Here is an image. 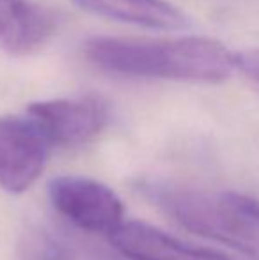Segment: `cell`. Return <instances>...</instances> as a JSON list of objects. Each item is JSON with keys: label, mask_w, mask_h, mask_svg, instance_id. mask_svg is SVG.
I'll list each match as a JSON object with an SVG mask.
<instances>
[{"label": "cell", "mask_w": 259, "mask_h": 260, "mask_svg": "<svg viewBox=\"0 0 259 260\" xmlns=\"http://www.w3.org/2000/svg\"><path fill=\"white\" fill-rule=\"evenodd\" d=\"M85 57L107 73L130 78L220 83L236 69L235 53L211 38H93Z\"/></svg>", "instance_id": "cell-1"}, {"label": "cell", "mask_w": 259, "mask_h": 260, "mask_svg": "<svg viewBox=\"0 0 259 260\" xmlns=\"http://www.w3.org/2000/svg\"><path fill=\"white\" fill-rule=\"evenodd\" d=\"M148 193L187 230L259 260V200L235 191L148 186Z\"/></svg>", "instance_id": "cell-2"}, {"label": "cell", "mask_w": 259, "mask_h": 260, "mask_svg": "<svg viewBox=\"0 0 259 260\" xmlns=\"http://www.w3.org/2000/svg\"><path fill=\"white\" fill-rule=\"evenodd\" d=\"M48 197L66 221L83 232L110 236L125 223L121 199L96 179L61 175L50 181Z\"/></svg>", "instance_id": "cell-3"}, {"label": "cell", "mask_w": 259, "mask_h": 260, "mask_svg": "<svg viewBox=\"0 0 259 260\" xmlns=\"http://www.w3.org/2000/svg\"><path fill=\"white\" fill-rule=\"evenodd\" d=\"M48 149L31 117H0V188L11 195L31 189L45 170Z\"/></svg>", "instance_id": "cell-4"}, {"label": "cell", "mask_w": 259, "mask_h": 260, "mask_svg": "<svg viewBox=\"0 0 259 260\" xmlns=\"http://www.w3.org/2000/svg\"><path fill=\"white\" fill-rule=\"evenodd\" d=\"M27 113L50 145L78 147L101 133L107 108L94 98H57L28 105Z\"/></svg>", "instance_id": "cell-5"}, {"label": "cell", "mask_w": 259, "mask_h": 260, "mask_svg": "<svg viewBox=\"0 0 259 260\" xmlns=\"http://www.w3.org/2000/svg\"><path fill=\"white\" fill-rule=\"evenodd\" d=\"M112 248L128 260H236L204 246H194L142 221H126L108 236Z\"/></svg>", "instance_id": "cell-6"}, {"label": "cell", "mask_w": 259, "mask_h": 260, "mask_svg": "<svg viewBox=\"0 0 259 260\" xmlns=\"http://www.w3.org/2000/svg\"><path fill=\"white\" fill-rule=\"evenodd\" d=\"M55 28L53 16L31 0H0V46L14 55L41 50Z\"/></svg>", "instance_id": "cell-7"}, {"label": "cell", "mask_w": 259, "mask_h": 260, "mask_svg": "<svg viewBox=\"0 0 259 260\" xmlns=\"http://www.w3.org/2000/svg\"><path fill=\"white\" fill-rule=\"evenodd\" d=\"M80 9L107 20L153 30H183L188 16L169 0H71Z\"/></svg>", "instance_id": "cell-8"}, {"label": "cell", "mask_w": 259, "mask_h": 260, "mask_svg": "<svg viewBox=\"0 0 259 260\" xmlns=\"http://www.w3.org/2000/svg\"><path fill=\"white\" fill-rule=\"evenodd\" d=\"M39 260H121L105 253L100 248L91 246L89 243H80L68 237H45L38 243Z\"/></svg>", "instance_id": "cell-9"}, {"label": "cell", "mask_w": 259, "mask_h": 260, "mask_svg": "<svg viewBox=\"0 0 259 260\" xmlns=\"http://www.w3.org/2000/svg\"><path fill=\"white\" fill-rule=\"evenodd\" d=\"M236 69L242 71L247 78L259 85V48L247 50V52L235 53Z\"/></svg>", "instance_id": "cell-10"}]
</instances>
